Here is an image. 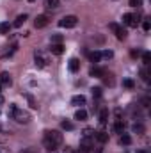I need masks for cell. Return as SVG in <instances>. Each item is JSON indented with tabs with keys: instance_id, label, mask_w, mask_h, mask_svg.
<instances>
[{
	"instance_id": "cell-1",
	"label": "cell",
	"mask_w": 151,
	"mask_h": 153,
	"mask_svg": "<svg viewBox=\"0 0 151 153\" xmlns=\"http://www.w3.org/2000/svg\"><path fill=\"white\" fill-rule=\"evenodd\" d=\"M43 144L46 150H57L61 144H62V134L57 132V130H46L44 135H43Z\"/></svg>"
},
{
	"instance_id": "cell-2",
	"label": "cell",
	"mask_w": 151,
	"mask_h": 153,
	"mask_svg": "<svg viewBox=\"0 0 151 153\" xmlns=\"http://www.w3.org/2000/svg\"><path fill=\"white\" fill-rule=\"evenodd\" d=\"M9 116H11V119H14L16 123H21V125H27V123L30 121V114H29L27 111L20 109V107L14 105V103L9 105Z\"/></svg>"
},
{
	"instance_id": "cell-3",
	"label": "cell",
	"mask_w": 151,
	"mask_h": 153,
	"mask_svg": "<svg viewBox=\"0 0 151 153\" xmlns=\"http://www.w3.org/2000/svg\"><path fill=\"white\" fill-rule=\"evenodd\" d=\"M76 22H78V18H76L75 14H70V16H64L59 22V27H62V29H73L76 25Z\"/></svg>"
},
{
	"instance_id": "cell-4",
	"label": "cell",
	"mask_w": 151,
	"mask_h": 153,
	"mask_svg": "<svg viewBox=\"0 0 151 153\" xmlns=\"http://www.w3.org/2000/svg\"><path fill=\"white\" fill-rule=\"evenodd\" d=\"M109 29L115 34V38L119 39V41L126 39V29H123L121 25H117V23H109Z\"/></svg>"
},
{
	"instance_id": "cell-5",
	"label": "cell",
	"mask_w": 151,
	"mask_h": 153,
	"mask_svg": "<svg viewBox=\"0 0 151 153\" xmlns=\"http://www.w3.org/2000/svg\"><path fill=\"white\" fill-rule=\"evenodd\" d=\"M141 20H139V16L137 14H130V13H126L124 16H123V23L124 25H128V27H137V23H139Z\"/></svg>"
},
{
	"instance_id": "cell-6",
	"label": "cell",
	"mask_w": 151,
	"mask_h": 153,
	"mask_svg": "<svg viewBox=\"0 0 151 153\" xmlns=\"http://www.w3.org/2000/svg\"><path fill=\"white\" fill-rule=\"evenodd\" d=\"M34 61H36V66L38 68H44L48 64V59L44 57V53L43 52H38V50L34 52Z\"/></svg>"
},
{
	"instance_id": "cell-7",
	"label": "cell",
	"mask_w": 151,
	"mask_h": 153,
	"mask_svg": "<svg viewBox=\"0 0 151 153\" xmlns=\"http://www.w3.org/2000/svg\"><path fill=\"white\" fill-rule=\"evenodd\" d=\"M48 25V16L46 14H39L38 18L34 20V27L36 29H43V27H46Z\"/></svg>"
},
{
	"instance_id": "cell-8",
	"label": "cell",
	"mask_w": 151,
	"mask_h": 153,
	"mask_svg": "<svg viewBox=\"0 0 151 153\" xmlns=\"http://www.w3.org/2000/svg\"><path fill=\"white\" fill-rule=\"evenodd\" d=\"M68 68H70V71H71V73H76V71L80 70V61H78L76 57H71V59H70V62H68Z\"/></svg>"
},
{
	"instance_id": "cell-9",
	"label": "cell",
	"mask_w": 151,
	"mask_h": 153,
	"mask_svg": "<svg viewBox=\"0 0 151 153\" xmlns=\"http://www.w3.org/2000/svg\"><path fill=\"white\" fill-rule=\"evenodd\" d=\"M13 84V78L7 71H2L0 73V85H11Z\"/></svg>"
},
{
	"instance_id": "cell-10",
	"label": "cell",
	"mask_w": 151,
	"mask_h": 153,
	"mask_svg": "<svg viewBox=\"0 0 151 153\" xmlns=\"http://www.w3.org/2000/svg\"><path fill=\"white\" fill-rule=\"evenodd\" d=\"M94 139L103 144V143L109 141V134H107V132H94Z\"/></svg>"
},
{
	"instance_id": "cell-11",
	"label": "cell",
	"mask_w": 151,
	"mask_h": 153,
	"mask_svg": "<svg viewBox=\"0 0 151 153\" xmlns=\"http://www.w3.org/2000/svg\"><path fill=\"white\" fill-rule=\"evenodd\" d=\"M71 103H73V105H78V107L85 105V96H84V94H76V96L71 98Z\"/></svg>"
},
{
	"instance_id": "cell-12",
	"label": "cell",
	"mask_w": 151,
	"mask_h": 153,
	"mask_svg": "<svg viewBox=\"0 0 151 153\" xmlns=\"http://www.w3.org/2000/svg\"><path fill=\"white\" fill-rule=\"evenodd\" d=\"M105 73H107L105 68H91V71H89V75L91 76H100V78L105 75Z\"/></svg>"
},
{
	"instance_id": "cell-13",
	"label": "cell",
	"mask_w": 151,
	"mask_h": 153,
	"mask_svg": "<svg viewBox=\"0 0 151 153\" xmlns=\"http://www.w3.org/2000/svg\"><path fill=\"white\" fill-rule=\"evenodd\" d=\"M52 53H55V55H61V53H64V46H62V43H59V45H52Z\"/></svg>"
},
{
	"instance_id": "cell-14",
	"label": "cell",
	"mask_w": 151,
	"mask_h": 153,
	"mask_svg": "<svg viewBox=\"0 0 151 153\" xmlns=\"http://www.w3.org/2000/svg\"><path fill=\"white\" fill-rule=\"evenodd\" d=\"M132 130H133L137 135H142V134L146 132V128H144V125H142V123H135V125L132 126Z\"/></svg>"
},
{
	"instance_id": "cell-15",
	"label": "cell",
	"mask_w": 151,
	"mask_h": 153,
	"mask_svg": "<svg viewBox=\"0 0 151 153\" xmlns=\"http://www.w3.org/2000/svg\"><path fill=\"white\" fill-rule=\"evenodd\" d=\"M114 130H115L117 134H123V132H124V123H123V119H117V121L114 123Z\"/></svg>"
},
{
	"instance_id": "cell-16",
	"label": "cell",
	"mask_w": 151,
	"mask_h": 153,
	"mask_svg": "<svg viewBox=\"0 0 151 153\" xmlns=\"http://www.w3.org/2000/svg\"><path fill=\"white\" fill-rule=\"evenodd\" d=\"M89 59H91V62H100L101 61V52H91Z\"/></svg>"
},
{
	"instance_id": "cell-17",
	"label": "cell",
	"mask_w": 151,
	"mask_h": 153,
	"mask_svg": "<svg viewBox=\"0 0 151 153\" xmlns=\"http://www.w3.org/2000/svg\"><path fill=\"white\" fill-rule=\"evenodd\" d=\"M75 119H78V121H84V119H87V112L84 111V109H78L75 112Z\"/></svg>"
},
{
	"instance_id": "cell-18",
	"label": "cell",
	"mask_w": 151,
	"mask_h": 153,
	"mask_svg": "<svg viewBox=\"0 0 151 153\" xmlns=\"http://www.w3.org/2000/svg\"><path fill=\"white\" fill-rule=\"evenodd\" d=\"M107 119H109V111H107V109H101V111H100V123L105 125Z\"/></svg>"
},
{
	"instance_id": "cell-19",
	"label": "cell",
	"mask_w": 151,
	"mask_h": 153,
	"mask_svg": "<svg viewBox=\"0 0 151 153\" xmlns=\"http://www.w3.org/2000/svg\"><path fill=\"white\" fill-rule=\"evenodd\" d=\"M27 18H29L27 14H20V16L14 20V27H21V25L25 23V20H27Z\"/></svg>"
},
{
	"instance_id": "cell-20",
	"label": "cell",
	"mask_w": 151,
	"mask_h": 153,
	"mask_svg": "<svg viewBox=\"0 0 151 153\" xmlns=\"http://www.w3.org/2000/svg\"><path fill=\"white\" fill-rule=\"evenodd\" d=\"M101 78H103V82H105L107 85H114V75L112 73H105Z\"/></svg>"
},
{
	"instance_id": "cell-21",
	"label": "cell",
	"mask_w": 151,
	"mask_h": 153,
	"mask_svg": "<svg viewBox=\"0 0 151 153\" xmlns=\"http://www.w3.org/2000/svg\"><path fill=\"white\" fill-rule=\"evenodd\" d=\"M44 5L48 9H57L59 7V0H44Z\"/></svg>"
},
{
	"instance_id": "cell-22",
	"label": "cell",
	"mask_w": 151,
	"mask_h": 153,
	"mask_svg": "<svg viewBox=\"0 0 151 153\" xmlns=\"http://www.w3.org/2000/svg\"><path fill=\"white\" fill-rule=\"evenodd\" d=\"M9 29H11V25H9L7 22L0 23V34H9Z\"/></svg>"
},
{
	"instance_id": "cell-23",
	"label": "cell",
	"mask_w": 151,
	"mask_h": 153,
	"mask_svg": "<svg viewBox=\"0 0 151 153\" xmlns=\"http://www.w3.org/2000/svg\"><path fill=\"white\" fill-rule=\"evenodd\" d=\"M119 141H121V144H124V146H128V144L132 143V137L124 134V135H121V139H119Z\"/></svg>"
},
{
	"instance_id": "cell-24",
	"label": "cell",
	"mask_w": 151,
	"mask_h": 153,
	"mask_svg": "<svg viewBox=\"0 0 151 153\" xmlns=\"http://www.w3.org/2000/svg\"><path fill=\"white\" fill-rule=\"evenodd\" d=\"M141 76H142V80H144V82H150V71H148L146 68H142V70H141Z\"/></svg>"
},
{
	"instance_id": "cell-25",
	"label": "cell",
	"mask_w": 151,
	"mask_h": 153,
	"mask_svg": "<svg viewBox=\"0 0 151 153\" xmlns=\"http://www.w3.org/2000/svg\"><path fill=\"white\" fill-rule=\"evenodd\" d=\"M123 85H124V87H128V89H133V87H135V82H133V80H130V78H126V80H123Z\"/></svg>"
},
{
	"instance_id": "cell-26",
	"label": "cell",
	"mask_w": 151,
	"mask_h": 153,
	"mask_svg": "<svg viewBox=\"0 0 151 153\" xmlns=\"http://www.w3.org/2000/svg\"><path fill=\"white\" fill-rule=\"evenodd\" d=\"M142 61H144V64H146V66L151 62V53H150V52H144V53H142Z\"/></svg>"
},
{
	"instance_id": "cell-27",
	"label": "cell",
	"mask_w": 151,
	"mask_h": 153,
	"mask_svg": "<svg viewBox=\"0 0 151 153\" xmlns=\"http://www.w3.org/2000/svg\"><path fill=\"white\" fill-rule=\"evenodd\" d=\"M61 126H62L64 130H73V123H71V121H62Z\"/></svg>"
},
{
	"instance_id": "cell-28",
	"label": "cell",
	"mask_w": 151,
	"mask_h": 153,
	"mask_svg": "<svg viewBox=\"0 0 151 153\" xmlns=\"http://www.w3.org/2000/svg\"><path fill=\"white\" fill-rule=\"evenodd\" d=\"M59 43H62V36H59V34L52 36V45H59Z\"/></svg>"
},
{
	"instance_id": "cell-29",
	"label": "cell",
	"mask_w": 151,
	"mask_h": 153,
	"mask_svg": "<svg viewBox=\"0 0 151 153\" xmlns=\"http://www.w3.org/2000/svg\"><path fill=\"white\" fill-rule=\"evenodd\" d=\"M84 137H94V130L93 128H85L84 130Z\"/></svg>"
},
{
	"instance_id": "cell-30",
	"label": "cell",
	"mask_w": 151,
	"mask_h": 153,
	"mask_svg": "<svg viewBox=\"0 0 151 153\" xmlns=\"http://www.w3.org/2000/svg\"><path fill=\"white\" fill-rule=\"evenodd\" d=\"M93 96H94V98H100V96H101V87H94V89H93Z\"/></svg>"
},
{
	"instance_id": "cell-31",
	"label": "cell",
	"mask_w": 151,
	"mask_h": 153,
	"mask_svg": "<svg viewBox=\"0 0 151 153\" xmlns=\"http://www.w3.org/2000/svg\"><path fill=\"white\" fill-rule=\"evenodd\" d=\"M112 57H114V53L110 52V50H107V52L101 53V59H112Z\"/></svg>"
},
{
	"instance_id": "cell-32",
	"label": "cell",
	"mask_w": 151,
	"mask_h": 153,
	"mask_svg": "<svg viewBox=\"0 0 151 153\" xmlns=\"http://www.w3.org/2000/svg\"><path fill=\"white\" fill-rule=\"evenodd\" d=\"M27 100H29V103H30L32 109H38V103H36V100H34L32 96H27Z\"/></svg>"
},
{
	"instance_id": "cell-33",
	"label": "cell",
	"mask_w": 151,
	"mask_h": 153,
	"mask_svg": "<svg viewBox=\"0 0 151 153\" xmlns=\"http://www.w3.org/2000/svg\"><path fill=\"white\" fill-rule=\"evenodd\" d=\"M130 5L132 7H141L142 5V0H130Z\"/></svg>"
},
{
	"instance_id": "cell-34",
	"label": "cell",
	"mask_w": 151,
	"mask_h": 153,
	"mask_svg": "<svg viewBox=\"0 0 151 153\" xmlns=\"http://www.w3.org/2000/svg\"><path fill=\"white\" fill-rule=\"evenodd\" d=\"M142 29H144L146 32H150V29H151V23H150V22H148V20H146V22L142 23Z\"/></svg>"
},
{
	"instance_id": "cell-35",
	"label": "cell",
	"mask_w": 151,
	"mask_h": 153,
	"mask_svg": "<svg viewBox=\"0 0 151 153\" xmlns=\"http://www.w3.org/2000/svg\"><path fill=\"white\" fill-rule=\"evenodd\" d=\"M150 103H151L150 96H146V98H142V105H144V107H150Z\"/></svg>"
},
{
	"instance_id": "cell-36",
	"label": "cell",
	"mask_w": 151,
	"mask_h": 153,
	"mask_svg": "<svg viewBox=\"0 0 151 153\" xmlns=\"http://www.w3.org/2000/svg\"><path fill=\"white\" fill-rule=\"evenodd\" d=\"M20 153H38V152H36L34 148H25V150H21Z\"/></svg>"
},
{
	"instance_id": "cell-37",
	"label": "cell",
	"mask_w": 151,
	"mask_h": 153,
	"mask_svg": "<svg viewBox=\"0 0 151 153\" xmlns=\"http://www.w3.org/2000/svg\"><path fill=\"white\" fill-rule=\"evenodd\" d=\"M5 141H7V134L0 132V143H5Z\"/></svg>"
},
{
	"instance_id": "cell-38",
	"label": "cell",
	"mask_w": 151,
	"mask_h": 153,
	"mask_svg": "<svg viewBox=\"0 0 151 153\" xmlns=\"http://www.w3.org/2000/svg\"><path fill=\"white\" fill-rule=\"evenodd\" d=\"M139 55H141L139 50H132V57H139Z\"/></svg>"
},
{
	"instance_id": "cell-39",
	"label": "cell",
	"mask_w": 151,
	"mask_h": 153,
	"mask_svg": "<svg viewBox=\"0 0 151 153\" xmlns=\"http://www.w3.org/2000/svg\"><path fill=\"white\" fill-rule=\"evenodd\" d=\"M64 153H76V152H73L71 148H66V150H64Z\"/></svg>"
},
{
	"instance_id": "cell-40",
	"label": "cell",
	"mask_w": 151,
	"mask_h": 153,
	"mask_svg": "<svg viewBox=\"0 0 151 153\" xmlns=\"http://www.w3.org/2000/svg\"><path fill=\"white\" fill-rule=\"evenodd\" d=\"M4 103V96H2V93H0V105Z\"/></svg>"
},
{
	"instance_id": "cell-41",
	"label": "cell",
	"mask_w": 151,
	"mask_h": 153,
	"mask_svg": "<svg viewBox=\"0 0 151 153\" xmlns=\"http://www.w3.org/2000/svg\"><path fill=\"white\" fill-rule=\"evenodd\" d=\"M137 153H150V152H148V150H139Z\"/></svg>"
},
{
	"instance_id": "cell-42",
	"label": "cell",
	"mask_w": 151,
	"mask_h": 153,
	"mask_svg": "<svg viewBox=\"0 0 151 153\" xmlns=\"http://www.w3.org/2000/svg\"><path fill=\"white\" fill-rule=\"evenodd\" d=\"M0 153H7V152H5V150H4V148H0Z\"/></svg>"
},
{
	"instance_id": "cell-43",
	"label": "cell",
	"mask_w": 151,
	"mask_h": 153,
	"mask_svg": "<svg viewBox=\"0 0 151 153\" xmlns=\"http://www.w3.org/2000/svg\"><path fill=\"white\" fill-rule=\"evenodd\" d=\"M94 153H103L101 150H94Z\"/></svg>"
},
{
	"instance_id": "cell-44",
	"label": "cell",
	"mask_w": 151,
	"mask_h": 153,
	"mask_svg": "<svg viewBox=\"0 0 151 153\" xmlns=\"http://www.w3.org/2000/svg\"><path fill=\"white\" fill-rule=\"evenodd\" d=\"M0 93H2V85H0Z\"/></svg>"
},
{
	"instance_id": "cell-45",
	"label": "cell",
	"mask_w": 151,
	"mask_h": 153,
	"mask_svg": "<svg viewBox=\"0 0 151 153\" xmlns=\"http://www.w3.org/2000/svg\"><path fill=\"white\" fill-rule=\"evenodd\" d=\"M29 2H36V0H29Z\"/></svg>"
}]
</instances>
